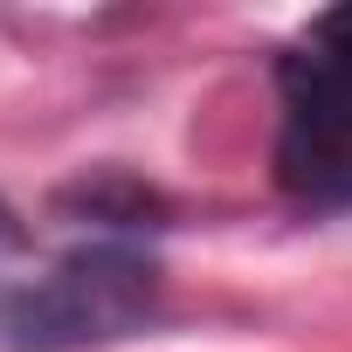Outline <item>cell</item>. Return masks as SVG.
<instances>
[{
	"instance_id": "cell-1",
	"label": "cell",
	"mask_w": 352,
	"mask_h": 352,
	"mask_svg": "<svg viewBox=\"0 0 352 352\" xmlns=\"http://www.w3.org/2000/svg\"><path fill=\"white\" fill-rule=\"evenodd\" d=\"M159 270L138 249L97 242L63 256L49 276L0 290V345L8 352H83L104 338H124L152 318Z\"/></svg>"
},
{
	"instance_id": "cell-2",
	"label": "cell",
	"mask_w": 352,
	"mask_h": 352,
	"mask_svg": "<svg viewBox=\"0 0 352 352\" xmlns=\"http://www.w3.org/2000/svg\"><path fill=\"white\" fill-rule=\"evenodd\" d=\"M276 180L304 208H352V97L283 69Z\"/></svg>"
},
{
	"instance_id": "cell-3",
	"label": "cell",
	"mask_w": 352,
	"mask_h": 352,
	"mask_svg": "<svg viewBox=\"0 0 352 352\" xmlns=\"http://www.w3.org/2000/svg\"><path fill=\"white\" fill-rule=\"evenodd\" d=\"M283 69H297V76H311V83H324V90L352 97V8L318 14V21H311V35H304V49H297V56H283Z\"/></svg>"
},
{
	"instance_id": "cell-4",
	"label": "cell",
	"mask_w": 352,
	"mask_h": 352,
	"mask_svg": "<svg viewBox=\"0 0 352 352\" xmlns=\"http://www.w3.org/2000/svg\"><path fill=\"white\" fill-rule=\"evenodd\" d=\"M0 242H14V221H8V208H0Z\"/></svg>"
}]
</instances>
